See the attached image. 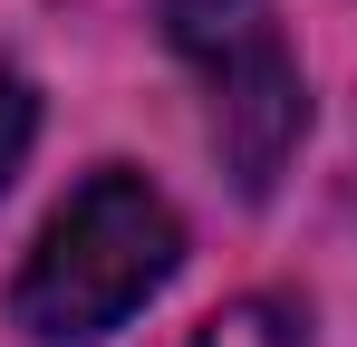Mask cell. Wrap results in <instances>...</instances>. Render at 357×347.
Here are the masks:
<instances>
[{"instance_id": "1", "label": "cell", "mask_w": 357, "mask_h": 347, "mask_svg": "<svg viewBox=\"0 0 357 347\" xmlns=\"http://www.w3.org/2000/svg\"><path fill=\"white\" fill-rule=\"evenodd\" d=\"M183 261V222L174 203L145 183V174H87L77 193H68L49 231H39V251L20 261V289H10V318L29 328V338H59V347H87L126 328L155 289L174 280Z\"/></svg>"}, {"instance_id": "2", "label": "cell", "mask_w": 357, "mask_h": 347, "mask_svg": "<svg viewBox=\"0 0 357 347\" xmlns=\"http://www.w3.org/2000/svg\"><path fill=\"white\" fill-rule=\"evenodd\" d=\"M165 39L203 77L213 107V145L232 164L241 193H271L290 145L309 135V87H299L290 29L271 0H165Z\"/></svg>"}, {"instance_id": "3", "label": "cell", "mask_w": 357, "mask_h": 347, "mask_svg": "<svg viewBox=\"0 0 357 347\" xmlns=\"http://www.w3.org/2000/svg\"><path fill=\"white\" fill-rule=\"evenodd\" d=\"M193 347H299V309L290 299H232Z\"/></svg>"}, {"instance_id": "4", "label": "cell", "mask_w": 357, "mask_h": 347, "mask_svg": "<svg viewBox=\"0 0 357 347\" xmlns=\"http://www.w3.org/2000/svg\"><path fill=\"white\" fill-rule=\"evenodd\" d=\"M29 135H39V97L0 68V183L20 174V155H29Z\"/></svg>"}]
</instances>
